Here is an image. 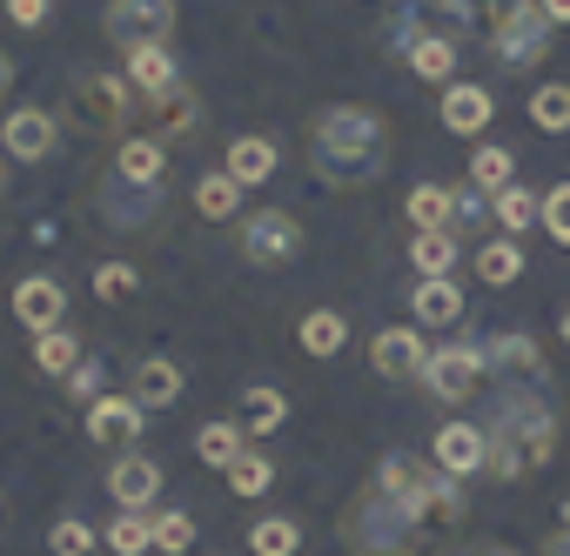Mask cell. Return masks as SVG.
I'll list each match as a JSON object with an SVG mask.
<instances>
[{"label":"cell","instance_id":"cell-49","mask_svg":"<svg viewBox=\"0 0 570 556\" xmlns=\"http://www.w3.org/2000/svg\"><path fill=\"white\" fill-rule=\"evenodd\" d=\"M563 529H570V496H563Z\"/></svg>","mask_w":570,"mask_h":556},{"label":"cell","instance_id":"cell-14","mask_svg":"<svg viewBox=\"0 0 570 556\" xmlns=\"http://www.w3.org/2000/svg\"><path fill=\"white\" fill-rule=\"evenodd\" d=\"M14 316L41 336V329H61V316H68V289L55 282V275H28V282L14 289Z\"/></svg>","mask_w":570,"mask_h":556},{"label":"cell","instance_id":"cell-21","mask_svg":"<svg viewBox=\"0 0 570 556\" xmlns=\"http://www.w3.org/2000/svg\"><path fill=\"white\" fill-rule=\"evenodd\" d=\"M135 403H141V409H168V403H181V369L161 363V356H148V363L135 369Z\"/></svg>","mask_w":570,"mask_h":556},{"label":"cell","instance_id":"cell-26","mask_svg":"<svg viewBox=\"0 0 570 556\" xmlns=\"http://www.w3.org/2000/svg\"><path fill=\"white\" fill-rule=\"evenodd\" d=\"M195 208L208 215V221H228V215H242V181L222 168V175H202L195 181Z\"/></svg>","mask_w":570,"mask_h":556},{"label":"cell","instance_id":"cell-2","mask_svg":"<svg viewBox=\"0 0 570 556\" xmlns=\"http://www.w3.org/2000/svg\"><path fill=\"white\" fill-rule=\"evenodd\" d=\"M309 168L330 188H370V181H383V168H390V121L376 108H356V101L323 108L309 121Z\"/></svg>","mask_w":570,"mask_h":556},{"label":"cell","instance_id":"cell-15","mask_svg":"<svg viewBox=\"0 0 570 556\" xmlns=\"http://www.w3.org/2000/svg\"><path fill=\"white\" fill-rule=\"evenodd\" d=\"M490 115H497L490 88H476V81H450V95H443V128H450V135H483Z\"/></svg>","mask_w":570,"mask_h":556},{"label":"cell","instance_id":"cell-40","mask_svg":"<svg viewBox=\"0 0 570 556\" xmlns=\"http://www.w3.org/2000/svg\"><path fill=\"white\" fill-rule=\"evenodd\" d=\"M48 543H55V556H95V549H101V536H95V529H88L81 516H61Z\"/></svg>","mask_w":570,"mask_h":556},{"label":"cell","instance_id":"cell-41","mask_svg":"<svg viewBox=\"0 0 570 556\" xmlns=\"http://www.w3.org/2000/svg\"><path fill=\"white\" fill-rule=\"evenodd\" d=\"M543 228H550V241L570 248V181H557V188L543 195Z\"/></svg>","mask_w":570,"mask_h":556},{"label":"cell","instance_id":"cell-10","mask_svg":"<svg viewBox=\"0 0 570 556\" xmlns=\"http://www.w3.org/2000/svg\"><path fill=\"white\" fill-rule=\"evenodd\" d=\"M370 369L390 376V383H410V376L430 369V342H423L416 329H383V336L370 342Z\"/></svg>","mask_w":570,"mask_h":556},{"label":"cell","instance_id":"cell-39","mask_svg":"<svg viewBox=\"0 0 570 556\" xmlns=\"http://www.w3.org/2000/svg\"><path fill=\"white\" fill-rule=\"evenodd\" d=\"M135 289H141V275H135L128 261H101V268H95V296H101V302H128Z\"/></svg>","mask_w":570,"mask_h":556},{"label":"cell","instance_id":"cell-16","mask_svg":"<svg viewBox=\"0 0 570 556\" xmlns=\"http://www.w3.org/2000/svg\"><path fill=\"white\" fill-rule=\"evenodd\" d=\"M115 175H121L128 188H161V181H168V148H161L155 135H135V141H121Z\"/></svg>","mask_w":570,"mask_h":556},{"label":"cell","instance_id":"cell-43","mask_svg":"<svg viewBox=\"0 0 570 556\" xmlns=\"http://www.w3.org/2000/svg\"><path fill=\"white\" fill-rule=\"evenodd\" d=\"M48 8H55V0H8V14H14L21 28H41V21H48Z\"/></svg>","mask_w":570,"mask_h":556},{"label":"cell","instance_id":"cell-33","mask_svg":"<svg viewBox=\"0 0 570 556\" xmlns=\"http://www.w3.org/2000/svg\"><path fill=\"white\" fill-rule=\"evenodd\" d=\"M222 476H228V489H235V496H268V483H275V463H268L262 449H242V456H235Z\"/></svg>","mask_w":570,"mask_h":556},{"label":"cell","instance_id":"cell-42","mask_svg":"<svg viewBox=\"0 0 570 556\" xmlns=\"http://www.w3.org/2000/svg\"><path fill=\"white\" fill-rule=\"evenodd\" d=\"M101 376H108V369H101V363H88V356H81V363H75V369H68V389H75V396H81V403H95V396H101Z\"/></svg>","mask_w":570,"mask_h":556},{"label":"cell","instance_id":"cell-48","mask_svg":"<svg viewBox=\"0 0 570 556\" xmlns=\"http://www.w3.org/2000/svg\"><path fill=\"white\" fill-rule=\"evenodd\" d=\"M563 349H570V316H563Z\"/></svg>","mask_w":570,"mask_h":556},{"label":"cell","instance_id":"cell-12","mask_svg":"<svg viewBox=\"0 0 570 556\" xmlns=\"http://www.w3.org/2000/svg\"><path fill=\"white\" fill-rule=\"evenodd\" d=\"M0 148H8L14 161H48L55 155V115L48 108H14L8 121H0Z\"/></svg>","mask_w":570,"mask_h":556},{"label":"cell","instance_id":"cell-44","mask_svg":"<svg viewBox=\"0 0 570 556\" xmlns=\"http://www.w3.org/2000/svg\"><path fill=\"white\" fill-rule=\"evenodd\" d=\"M537 8H543V14H550V21H557V28H563V21H570V0H537Z\"/></svg>","mask_w":570,"mask_h":556},{"label":"cell","instance_id":"cell-34","mask_svg":"<svg viewBox=\"0 0 570 556\" xmlns=\"http://www.w3.org/2000/svg\"><path fill=\"white\" fill-rule=\"evenodd\" d=\"M510 175H517V155H510V148H476V155H470V181H476L483 195H503Z\"/></svg>","mask_w":570,"mask_h":556},{"label":"cell","instance_id":"cell-25","mask_svg":"<svg viewBox=\"0 0 570 556\" xmlns=\"http://www.w3.org/2000/svg\"><path fill=\"white\" fill-rule=\"evenodd\" d=\"M101 543H108L115 556H148V549H155V516H148V509H121Z\"/></svg>","mask_w":570,"mask_h":556},{"label":"cell","instance_id":"cell-8","mask_svg":"<svg viewBox=\"0 0 570 556\" xmlns=\"http://www.w3.org/2000/svg\"><path fill=\"white\" fill-rule=\"evenodd\" d=\"M483 349H470V342H456V349H436L430 356V369H423V383H430V396L436 403H470L476 389H483Z\"/></svg>","mask_w":570,"mask_h":556},{"label":"cell","instance_id":"cell-35","mask_svg":"<svg viewBox=\"0 0 570 556\" xmlns=\"http://www.w3.org/2000/svg\"><path fill=\"white\" fill-rule=\"evenodd\" d=\"M35 363H41L48 376H68V369L81 363V342H75L68 329H41V336H35Z\"/></svg>","mask_w":570,"mask_h":556},{"label":"cell","instance_id":"cell-37","mask_svg":"<svg viewBox=\"0 0 570 556\" xmlns=\"http://www.w3.org/2000/svg\"><path fill=\"white\" fill-rule=\"evenodd\" d=\"M530 121H537L543 135H563V128H570V88H563V81L537 88V101H530Z\"/></svg>","mask_w":570,"mask_h":556},{"label":"cell","instance_id":"cell-36","mask_svg":"<svg viewBox=\"0 0 570 556\" xmlns=\"http://www.w3.org/2000/svg\"><path fill=\"white\" fill-rule=\"evenodd\" d=\"M155 128H161V135H188V128H195V95H188L181 81H175L168 95H155Z\"/></svg>","mask_w":570,"mask_h":556},{"label":"cell","instance_id":"cell-9","mask_svg":"<svg viewBox=\"0 0 570 556\" xmlns=\"http://www.w3.org/2000/svg\"><path fill=\"white\" fill-rule=\"evenodd\" d=\"M108 496H115L121 509H155V503H161V463L141 456V449L115 456V463H108Z\"/></svg>","mask_w":570,"mask_h":556},{"label":"cell","instance_id":"cell-27","mask_svg":"<svg viewBox=\"0 0 570 556\" xmlns=\"http://www.w3.org/2000/svg\"><path fill=\"white\" fill-rule=\"evenodd\" d=\"M242 436H248L242 423H202V429H195V456H202L208 469H228V463L242 456Z\"/></svg>","mask_w":570,"mask_h":556},{"label":"cell","instance_id":"cell-19","mask_svg":"<svg viewBox=\"0 0 570 556\" xmlns=\"http://www.w3.org/2000/svg\"><path fill=\"white\" fill-rule=\"evenodd\" d=\"M248 436H268V429H282L289 423V396L282 389H268V383H255V389H242V416H235Z\"/></svg>","mask_w":570,"mask_h":556},{"label":"cell","instance_id":"cell-18","mask_svg":"<svg viewBox=\"0 0 570 556\" xmlns=\"http://www.w3.org/2000/svg\"><path fill=\"white\" fill-rule=\"evenodd\" d=\"M483 369H490V376L510 369L517 383H543V356H537L530 336H490V342H483Z\"/></svg>","mask_w":570,"mask_h":556},{"label":"cell","instance_id":"cell-32","mask_svg":"<svg viewBox=\"0 0 570 556\" xmlns=\"http://www.w3.org/2000/svg\"><path fill=\"white\" fill-rule=\"evenodd\" d=\"M410 261H416L423 275H450V261H456V235H450V228H416Z\"/></svg>","mask_w":570,"mask_h":556},{"label":"cell","instance_id":"cell-4","mask_svg":"<svg viewBox=\"0 0 570 556\" xmlns=\"http://www.w3.org/2000/svg\"><path fill=\"white\" fill-rule=\"evenodd\" d=\"M476 21H483L490 48L503 54V68H530V61L550 54V28H557V21L537 8V0H483Z\"/></svg>","mask_w":570,"mask_h":556},{"label":"cell","instance_id":"cell-28","mask_svg":"<svg viewBox=\"0 0 570 556\" xmlns=\"http://www.w3.org/2000/svg\"><path fill=\"white\" fill-rule=\"evenodd\" d=\"M476 275H483L490 289H510L517 275H523V248H517L510 235H503V241H483V248H476Z\"/></svg>","mask_w":570,"mask_h":556},{"label":"cell","instance_id":"cell-3","mask_svg":"<svg viewBox=\"0 0 570 556\" xmlns=\"http://www.w3.org/2000/svg\"><path fill=\"white\" fill-rule=\"evenodd\" d=\"M550 449H557V416L537 396V383H517L497 403V416L483 423V476L490 483H517V476L543 469Z\"/></svg>","mask_w":570,"mask_h":556},{"label":"cell","instance_id":"cell-11","mask_svg":"<svg viewBox=\"0 0 570 556\" xmlns=\"http://www.w3.org/2000/svg\"><path fill=\"white\" fill-rule=\"evenodd\" d=\"M430 463L443 469V476H483V423H443L436 429V443H430Z\"/></svg>","mask_w":570,"mask_h":556},{"label":"cell","instance_id":"cell-45","mask_svg":"<svg viewBox=\"0 0 570 556\" xmlns=\"http://www.w3.org/2000/svg\"><path fill=\"white\" fill-rule=\"evenodd\" d=\"M543 556H570V529H557V536L543 543Z\"/></svg>","mask_w":570,"mask_h":556},{"label":"cell","instance_id":"cell-31","mask_svg":"<svg viewBox=\"0 0 570 556\" xmlns=\"http://www.w3.org/2000/svg\"><path fill=\"white\" fill-rule=\"evenodd\" d=\"M490 201H497V221H503V235H523V228H537V221H543V201H537L530 188H517V181H510L503 195H490Z\"/></svg>","mask_w":570,"mask_h":556},{"label":"cell","instance_id":"cell-17","mask_svg":"<svg viewBox=\"0 0 570 556\" xmlns=\"http://www.w3.org/2000/svg\"><path fill=\"white\" fill-rule=\"evenodd\" d=\"M410 309H416V322L450 329V322H463V289L450 282V275H423L416 296H410Z\"/></svg>","mask_w":570,"mask_h":556},{"label":"cell","instance_id":"cell-47","mask_svg":"<svg viewBox=\"0 0 570 556\" xmlns=\"http://www.w3.org/2000/svg\"><path fill=\"white\" fill-rule=\"evenodd\" d=\"M376 556H423V549H376Z\"/></svg>","mask_w":570,"mask_h":556},{"label":"cell","instance_id":"cell-38","mask_svg":"<svg viewBox=\"0 0 570 556\" xmlns=\"http://www.w3.org/2000/svg\"><path fill=\"white\" fill-rule=\"evenodd\" d=\"M188 543H195V516H188V509H161V516H155V549H161V556H181Z\"/></svg>","mask_w":570,"mask_h":556},{"label":"cell","instance_id":"cell-20","mask_svg":"<svg viewBox=\"0 0 570 556\" xmlns=\"http://www.w3.org/2000/svg\"><path fill=\"white\" fill-rule=\"evenodd\" d=\"M228 175H235L242 188L268 181V175H275V141H268V135H242V141H228Z\"/></svg>","mask_w":570,"mask_h":556},{"label":"cell","instance_id":"cell-1","mask_svg":"<svg viewBox=\"0 0 570 556\" xmlns=\"http://www.w3.org/2000/svg\"><path fill=\"white\" fill-rule=\"evenodd\" d=\"M456 523H463V489H456V476H443V469H430L423 456L396 449V456L376 463L370 489L350 503L343 536H350L356 556H376V549H410L416 529H456Z\"/></svg>","mask_w":570,"mask_h":556},{"label":"cell","instance_id":"cell-13","mask_svg":"<svg viewBox=\"0 0 570 556\" xmlns=\"http://www.w3.org/2000/svg\"><path fill=\"white\" fill-rule=\"evenodd\" d=\"M141 416H148V409H141L135 396H95V403H88V436H95L101 449H108V443L128 449V443L141 436Z\"/></svg>","mask_w":570,"mask_h":556},{"label":"cell","instance_id":"cell-7","mask_svg":"<svg viewBox=\"0 0 570 556\" xmlns=\"http://www.w3.org/2000/svg\"><path fill=\"white\" fill-rule=\"evenodd\" d=\"M242 255L255 268H282L303 255V221L282 215V208H262V215H242Z\"/></svg>","mask_w":570,"mask_h":556},{"label":"cell","instance_id":"cell-24","mask_svg":"<svg viewBox=\"0 0 570 556\" xmlns=\"http://www.w3.org/2000/svg\"><path fill=\"white\" fill-rule=\"evenodd\" d=\"M296 342H303V356H343V342H350V322H343L336 309H316V316H303Z\"/></svg>","mask_w":570,"mask_h":556},{"label":"cell","instance_id":"cell-29","mask_svg":"<svg viewBox=\"0 0 570 556\" xmlns=\"http://www.w3.org/2000/svg\"><path fill=\"white\" fill-rule=\"evenodd\" d=\"M128 81L155 101V95H168V88H175V61H168L161 48H135V54H128Z\"/></svg>","mask_w":570,"mask_h":556},{"label":"cell","instance_id":"cell-46","mask_svg":"<svg viewBox=\"0 0 570 556\" xmlns=\"http://www.w3.org/2000/svg\"><path fill=\"white\" fill-rule=\"evenodd\" d=\"M8 81H14V68H8V61H0V95H8Z\"/></svg>","mask_w":570,"mask_h":556},{"label":"cell","instance_id":"cell-5","mask_svg":"<svg viewBox=\"0 0 570 556\" xmlns=\"http://www.w3.org/2000/svg\"><path fill=\"white\" fill-rule=\"evenodd\" d=\"M128 115H135V88H128V81H115V75H75V88H68V121H75L81 135H121Z\"/></svg>","mask_w":570,"mask_h":556},{"label":"cell","instance_id":"cell-6","mask_svg":"<svg viewBox=\"0 0 570 556\" xmlns=\"http://www.w3.org/2000/svg\"><path fill=\"white\" fill-rule=\"evenodd\" d=\"M168 34H175V0H108V41L121 54L168 48Z\"/></svg>","mask_w":570,"mask_h":556},{"label":"cell","instance_id":"cell-30","mask_svg":"<svg viewBox=\"0 0 570 556\" xmlns=\"http://www.w3.org/2000/svg\"><path fill=\"white\" fill-rule=\"evenodd\" d=\"M296 549H303V529L289 516H262L248 529V556H296Z\"/></svg>","mask_w":570,"mask_h":556},{"label":"cell","instance_id":"cell-22","mask_svg":"<svg viewBox=\"0 0 570 556\" xmlns=\"http://www.w3.org/2000/svg\"><path fill=\"white\" fill-rule=\"evenodd\" d=\"M403 48H410V68H416L423 81H450V75H456V41H450V34H410Z\"/></svg>","mask_w":570,"mask_h":556},{"label":"cell","instance_id":"cell-50","mask_svg":"<svg viewBox=\"0 0 570 556\" xmlns=\"http://www.w3.org/2000/svg\"><path fill=\"white\" fill-rule=\"evenodd\" d=\"M476 556H510V549H476Z\"/></svg>","mask_w":570,"mask_h":556},{"label":"cell","instance_id":"cell-23","mask_svg":"<svg viewBox=\"0 0 570 556\" xmlns=\"http://www.w3.org/2000/svg\"><path fill=\"white\" fill-rule=\"evenodd\" d=\"M403 215H410L416 228H450V221H456V195H450L443 181H416L410 201H403Z\"/></svg>","mask_w":570,"mask_h":556}]
</instances>
